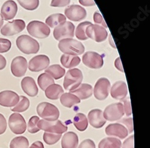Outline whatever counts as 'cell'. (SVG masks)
I'll list each match as a JSON object with an SVG mask.
<instances>
[{
	"label": "cell",
	"instance_id": "cell-49",
	"mask_svg": "<svg viewBox=\"0 0 150 148\" xmlns=\"http://www.w3.org/2000/svg\"><path fill=\"white\" fill-rule=\"evenodd\" d=\"M6 65L7 61L6 58L0 54V70H3L6 68Z\"/></svg>",
	"mask_w": 150,
	"mask_h": 148
},
{
	"label": "cell",
	"instance_id": "cell-16",
	"mask_svg": "<svg viewBox=\"0 0 150 148\" xmlns=\"http://www.w3.org/2000/svg\"><path fill=\"white\" fill-rule=\"evenodd\" d=\"M50 63L49 58L45 55H39L29 61L28 68L31 72H37L46 69Z\"/></svg>",
	"mask_w": 150,
	"mask_h": 148
},
{
	"label": "cell",
	"instance_id": "cell-1",
	"mask_svg": "<svg viewBox=\"0 0 150 148\" xmlns=\"http://www.w3.org/2000/svg\"><path fill=\"white\" fill-rule=\"evenodd\" d=\"M16 43L18 48L25 54H37L40 49L39 42L26 34L19 36Z\"/></svg>",
	"mask_w": 150,
	"mask_h": 148
},
{
	"label": "cell",
	"instance_id": "cell-4",
	"mask_svg": "<svg viewBox=\"0 0 150 148\" xmlns=\"http://www.w3.org/2000/svg\"><path fill=\"white\" fill-rule=\"evenodd\" d=\"M37 112L40 117L45 120L55 121L59 116L58 108L49 102H41L37 107Z\"/></svg>",
	"mask_w": 150,
	"mask_h": 148
},
{
	"label": "cell",
	"instance_id": "cell-46",
	"mask_svg": "<svg viewBox=\"0 0 150 148\" xmlns=\"http://www.w3.org/2000/svg\"><path fill=\"white\" fill-rule=\"evenodd\" d=\"M78 148H96V145L93 140L86 139L81 143Z\"/></svg>",
	"mask_w": 150,
	"mask_h": 148
},
{
	"label": "cell",
	"instance_id": "cell-14",
	"mask_svg": "<svg viewBox=\"0 0 150 148\" xmlns=\"http://www.w3.org/2000/svg\"><path fill=\"white\" fill-rule=\"evenodd\" d=\"M28 68L26 58L22 56H18L13 59L11 63V72L16 77H22L25 75Z\"/></svg>",
	"mask_w": 150,
	"mask_h": 148
},
{
	"label": "cell",
	"instance_id": "cell-36",
	"mask_svg": "<svg viewBox=\"0 0 150 148\" xmlns=\"http://www.w3.org/2000/svg\"><path fill=\"white\" fill-rule=\"evenodd\" d=\"M17 1L21 7L30 11L37 9L39 6V0H17Z\"/></svg>",
	"mask_w": 150,
	"mask_h": 148
},
{
	"label": "cell",
	"instance_id": "cell-27",
	"mask_svg": "<svg viewBox=\"0 0 150 148\" xmlns=\"http://www.w3.org/2000/svg\"><path fill=\"white\" fill-rule=\"evenodd\" d=\"M60 102L67 108H71L74 105L79 104L81 100L71 93H66L60 96Z\"/></svg>",
	"mask_w": 150,
	"mask_h": 148
},
{
	"label": "cell",
	"instance_id": "cell-32",
	"mask_svg": "<svg viewBox=\"0 0 150 148\" xmlns=\"http://www.w3.org/2000/svg\"><path fill=\"white\" fill-rule=\"evenodd\" d=\"M30 107V101L28 99L24 96H19V101L18 103L13 108H11L10 110L11 112L22 113L27 111Z\"/></svg>",
	"mask_w": 150,
	"mask_h": 148
},
{
	"label": "cell",
	"instance_id": "cell-47",
	"mask_svg": "<svg viewBox=\"0 0 150 148\" xmlns=\"http://www.w3.org/2000/svg\"><path fill=\"white\" fill-rule=\"evenodd\" d=\"M79 2L81 5L86 7H91L96 5L93 0H79Z\"/></svg>",
	"mask_w": 150,
	"mask_h": 148
},
{
	"label": "cell",
	"instance_id": "cell-38",
	"mask_svg": "<svg viewBox=\"0 0 150 148\" xmlns=\"http://www.w3.org/2000/svg\"><path fill=\"white\" fill-rule=\"evenodd\" d=\"M39 119V117L36 116H34L30 119L28 123V131L29 132L35 134L40 130L37 126V123H38Z\"/></svg>",
	"mask_w": 150,
	"mask_h": 148
},
{
	"label": "cell",
	"instance_id": "cell-45",
	"mask_svg": "<svg viewBox=\"0 0 150 148\" xmlns=\"http://www.w3.org/2000/svg\"><path fill=\"white\" fill-rule=\"evenodd\" d=\"M122 148H134V135H131L130 137L124 142Z\"/></svg>",
	"mask_w": 150,
	"mask_h": 148
},
{
	"label": "cell",
	"instance_id": "cell-50",
	"mask_svg": "<svg viewBox=\"0 0 150 148\" xmlns=\"http://www.w3.org/2000/svg\"><path fill=\"white\" fill-rule=\"evenodd\" d=\"M29 148H44V146L41 142L37 141L33 143Z\"/></svg>",
	"mask_w": 150,
	"mask_h": 148
},
{
	"label": "cell",
	"instance_id": "cell-33",
	"mask_svg": "<svg viewBox=\"0 0 150 148\" xmlns=\"http://www.w3.org/2000/svg\"><path fill=\"white\" fill-rule=\"evenodd\" d=\"M37 83L42 90H45L50 85L54 84V80L52 77L46 73L40 74L37 79Z\"/></svg>",
	"mask_w": 150,
	"mask_h": 148
},
{
	"label": "cell",
	"instance_id": "cell-48",
	"mask_svg": "<svg viewBox=\"0 0 150 148\" xmlns=\"http://www.w3.org/2000/svg\"><path fill=\"white\" fill-rule=\"evenodd\" d=\"M115 68L120 71L124 72V69L122 68V65L121 64V59L120 57H118L115 61Z\"/></svg>",
	"mask_w": 150,
	"mask_h": 148
},
{
	"label": "cell",
	"instance_id": "cell-35",
	"mask_svg": "<svg viewBox=\"0 0 150 148\" xmlns=\"http://www.w3.org/2000/svg\"><path fill=\"white\" fill-rule=\"evenodd\" d=\"M29 141L23 136L16 137L12 139L10 143V148H28Z\"/></svg>",
	"mask_w": 150,
	"mask_h": 148
},
{
	"label": "cell",
	"instance_id": "cell-2",
	"mask_svg": "<svg viewBox=\"0 0 150 148\" xmlns=\"http://www.w3.org/2000/svg\"><path fill=\"white\" fill-rule=\"evenodd\" d=\"M58 48L65 54L77 56L85 52V47L80 41L70 38L61 40L58 43Z\"/></svg>",
	"mask_w": 150,
	"mask_h": 148
},
{
	"label": "cell",
	"instance_id": "cell-5",
	"mask_svg": "<svg viewBox=\"0 0 150 148\" xmlns=\"http://www.w3.org/2000/svg\"><path fill=\"white\" fill-rule=\"evenodd\" d=\"M27 29L31 36L38 39H45L51 33V30L47 25L39 21L30 22L28 24Z\"/></svg>",
	"mask_w": 150,
	"mask_h": 148
},
{
	"label": "cell",
	"instance_id": "cell-30",
	"mask_svg": "<svg viewBox=\"0 0 150 148\" xmlns=\"http://www.w3.org/2000/svg\"><path fill=\"white\" fill-rule=\"evenodd\" d=\"M66 21V17L61 14H55L50 15L46 19V23L51 28H55L61 23Z\"/></svg>",
	"mask_w": 150,
	"mask_h": 148
},
{
	"label": "cell",
	"instance_id": "cell-40",
	"mask_svg": "<svg viewBox=\"0 0 150 148\" xmlns=\"http://www.w3.org/2000/svg\"><path fill=\"white\" fill-rule=\"evenodd\" d=\"M70 0H52L51 6L54 7H62L68 6Z\"/></svg>",
	"mask_w": 150,
	"mask_h": 148
},
{
	"label": "cell",
	"instance_id": "cell-28",
	"mask_svg": "<svg viewBox=\"0 0 150 148\" xmlns=\"http://www.w3.org/2000/svg\"><path fill=\"white\" fill-rule=\"evenodd\" d=\"M45 73L55 80H59L64 75L66 70L59 65H53L45 70Z\"/></svg>",
	"mask_w": 150,
	"mask_h": 148
},
{
	"label": "cell",
	"instance_id": "cell-34",
	"mask_svg": "<svg viewBox=\"0 0 150 148\" xmlns=\"http://www.w3.org/2000/svg\"><path fill=\"white\" fill-rule=\"evenodd\" d=\"M91 24V22L85 21L80 23L76 29V37L81 41H86L88 39V37L86 35V28L88 26Z\"/></svg>",
	"mask_w": 150,
	"mask_h": 148
},
{
	"label": "cell",
	"instance_id": "cell-17",
	"mask_svg": "<svg viewBox=\"0 0 150 148\" xmlns=\"http://www.w3.org/2000/svg\"><path fill=\"white\" fill-rule=\"evenodd\" d=\"M19 101V96L11 90L0 92V105L4 107H15Z\"/></svg>",
	"mask_w": 150,
	"mask_h": 148
},
{
	"label": "cell",
	"instance_id": "cell-6",
	"mask_svg": "<svg viewBox=\"0 0 150 148\" xmlns=\"http://www.w3.org/2000/svg\"><path fill=\"white\" fill-rule=\"evenodd\" d=\"M37 126L40 130H43L47 132L62 134L66 132L68 130L67 127L65 126L60 120L47 121L44 119L39 120Z\"/></svg>",
	"mask_w": 150,
	"mask_h": 148
},
{
	"label": "cell",
	"instance_id": "cell-15",
	"mask_svg": "<svg viewBox=\"0 0 150 148\" xmlns=\"http://www.w3.org/2000/svg\"><path fill=\"white\" fill-rule=\"evenodd\" d=\"M65 15L70 21L78 22L83 20L86 16L85 9L79 5H71L65 9Z\"/></svg>",
	"mask_w": 150,
	"mask_h": 148
},
{
	"label": "cell",
	"instance_id": "cell-39",
	"mask_svg": "<svg viewBox=\"0 0 150 148\" xmlns=\"http://www.w3.org/2000/svg\"><path fill=\"white\" fill-rule=\"evenodd\" d=\"M11 47V43L8 39L0 38V53H7Z\"/></svg>",
	"mask_w": 150,
	"mask_h": 148
},
{
	"label": "cell",
	"instance_id": "cell-20",
	"mask_svg": "<svg viewBox=\"0 0 150 148\" xmlns=\"http://www.w3.org/2000/svg\"><path fill=\"white\" fill-rule=\"evenodd\" d=\"M128 93L126 83L118 81L115 83L110 89L111 96L117 100H124Z\"/></svg>",
	"mask_w": 150,
	"mask_h": 148
},
{
	"label": "cell",
	"instance_id": "cell-23",
	"mask_svg": "<svg viewBox=\"0 0 150 148\" xmlns=\"http://www.w3.org/2000/svg\"><path fill=\"white\" fill-rule=\"evenodd\" d=\"M79 139L76 134L74 132L66 133L61 140L62 148H77Z\"/></svg>",
	"mask_w": 150,
	"mask_h": 148
},
{
	"label": "cell",
	"instance_id": "cell-12",
	"mask_svg": "<svg viewBox=\"0 0 150 148\" xmlns=\"http://www.w3.org/2000/svg\"><path fill=\"white\" fill-rule=\"evenodd\" d=\"M83 64L90 69H97L103 65V58L101 55L94 51H88L82 57Z\"/></svg>",
	"mask_w": 150,
	"mask_h": 148
},
{
	"label": "cell",
	"instance_id": "cell-13",
	"mask_svg": "<svg viewBox=\"0 0 150 148\" xmlns=\"http://www.w3.org/2000/svg\"><path fill=\"white\" fill-rule=\"evenodd\" d=\"M110 83L106 78H101L98 80L94 89V97L99 101L105 100L108 96Z\"/></svg>",
	"mask_w": 150,
	"mask_h": 148
},
{
	"label": "cell",
	"instance_id": "cell-26",
	"mask_svg": "<svg viewBox=\"0 0 150 148\" xmlns=\"http://www.w3.org/2000/svg\"><path fill=\"white\" fill-rule=\"evenodd\" d=\"M60 61L64 67L70 69L78 66L81 62V58L76 56L64 54L61 56Z\"/></svg>",
	"mask_w": 150,
	"mask_h": 148
},
{
	"label": "cell",
	"instance_id": "cell-11",
	"mask_svg": "<svg viewBox=\"0 0 150 148\" xmlns=\"http://www.w3.org/2000/svg\"><path fill=\"white\" fill-rule=\"evenodd\" d=\"M25 22L22 19H15L6 23L1 30L4 36H12L22 32L25 28Z\"/></svg>",
	"mask_w": 150,
	"mask_h": 148
},
{
	"label": "cell",
	"instance_id": "cell-21",
	"mask_svg": "<svg viewBox=\"0 0 150 148\" xmlns=\"http://www.w3.org/2000/svg\"><path fill=\"white\" fill-rule=\"evenodd\" d=\"M105 132L108 135L116 136L122 139L126 138L129 133L127 128L118 123H111L106 128Z\"/></svg>",
	"mask_w": 150,
	"mask_h": 148
},
{
	"label": "cell",
	"instance_id": "cell-29",
	"mask_svg": "<svg viewBox=\"0 0 150 148\" xmlns=\"http://www.w3.org/2000/svg\"><path fill=\"white\" fill-rule=\"evenodd\" d=\"M73 124L79 131H84L88 127V120L83 113H79L73 119Z\"/></svg>",
	"mask_w": 150,
	"mask_h": 148
},
{
	"label": "cell",
	"instance_id": "cell-43",
	"mask_svg": "<svg viewBox=\"0 0 150 148\" xmlns=\"http://www.w3.org/2000/svg\"><path fill=\"white\" fill-rule=\"evenodd\" d=\"M120 122L122 123L123 124L126 126L127 128V131L129 133H132L133 131V120L132 118H124L119 121Z\"/></svg>",
	"mask_w": 150,
	"mask_h": 148
},
{
	"label": "cell",
	"instance_id": "cell-51",
	"mask_svg": "<svg viewBox=\"0 0 150 148\" xmlns=\"http://www.w3.org/2000/svg\"><path fill=\"white\" fill-rule=\"evenodd\" d=\"M3 23H4V19L1 16V15L0 14V28L2 27V26H3Z\"/></svg>",
	"mask_w": 150,
	"mask_h": 148
},
{
	"label": "cell",
	"instance_id": "cell-19",
	"mask_svg": "<svg viewBox=\"0 0 150 148\" xmlns=\"http://www.w3.org/2000/svg\"><path fill=\"white\" fill-rule=\"evenodd\" d=\"M88 118L90 125L95 128L103 127L106 122L103 116V112L99 109L91 110L88 115Z\"/></svg>",
	"mask_w": 150,
	"mask_h": 148
},
{
	"label": "cell",
	"instance_id": "cell-22",
	"mask_svg": "<svg viewBox=\"0 0 150 148\" xmlns=\"http://www.w3.org/2000/svg\"><path fill=\"white\" fill-rule=\"evenodd\" d=\"M21 88L24 93L31 97L37 96L39 92L34 80L31 77H26L22 80Z\"/></svg>",
	"mask_w": 150,
	"mask_h": 148
},
{
	"label": "cell",
	"instance_id": "cell-3",
	"mask_svg": "<svg viewBox=\"0 0 150 148\" xmlns=\"http://www.w3.org/2000/svg\"><path fill=\"white\" fill-rule=\"evenodd\" d=\"M83 80L82 71L78 68L70 69L67 71L64 80V88L70 92L77 89Z\"/></svg>",
	"mask_w": 150,
	"mask_h": 148
},
{
	"label": "cell",
	"instance_id": "cell-44",
	"mask_svg": "<svg viewBox=\"0 0 150 148\" xmlns=\"http://www.w3.org/2000/svg\"><path fill=\"white\" fill-rule=\"evenodd\" d=\"M7 129V121L2 114L0 113V135L4 134Z\"/></svg>",
	"mask_w": 150,
	"mask_h": 148
},
{
	"label": "cell",
	"instance_id": "cell-7",
	"mask_svg": "<svg viewBox=\"0 0 150 148\" xmlns=\"http://www.w3.org/2000/svg\"><path fill=\"white\" fill-rule=\"evenodd\" d=\"M74 26L69 21H65L56 27L54 30V38L57 41L74 37Z\"/></svg>",
	"mask_w": 150,
	"mask_h": 148
},
{
	"label": "cell",
	"instance_id": "cell-37",
	"mask_svg": "<svg viewBox=\"0 0 150 148\" xmlns=\"http://www.w3.org/2000/svg\"><path fill=\"white\" fill-rule=\"evenodd\" d=\"M60 134H55L45 132L43 134V140L49 145H53L58 142L61 137Z\"/></svg>",
	"mask_w": 150,
	"mask_h": 148
},
{
	"label": "cell",
	"instance_id": "cell-41",
	"mask_svg": "<svg viewBox=\"0 0 150 148\" xmlns=\"http://www.w3.org/2000/svg\"><path fill=\"white\" fill-rule=\"evenodd\" d=\"M93 19H94V21L95 23L100 24L101 26H102V27H103L104 28L108 27L107 25H106V22H105L102 15L100 13H98V11H96L94 14Z\"/></svg>",
	"mask_w": 150,
	"mask_h": 148
},
{
	"label": "cell",
	"instance_id": "cell-18",
	"mask_svg": "<svg viewBox=\"0 0 150 148\" xmlns=\"http://www.w3.org/2000/svg\"><path fill=\"white\" fill-rule=\"evenodd\" d=\"M18 6L13 0H8L2 6L1 15L5 21L13 19L17 14Z\"/></svg>",
	"mask_w": 150,
	"mask_h": 148
},
{
	"label": "cell",
	"instance_id": "cell-31",
	"mask_svg": "<svg viewBox=\"0 0 150 148\" xmlns=\"http://www.w3.org/2000/svg\"><path fill=\"white\" fill-rule=\"evenodd\" d=\"M121 141L114 137L103 139L98 144V148H121Z\"/></svg>",
	"mask_w": 150,
	"mask_h": 148
},
{
	"label": "cell",
	"instance_id": "cell-24",
	"mask_svg": "<svg viewBox=\"0 0 150 148\" xmlns=\"http://www.w3.org/2000/svg\"><path fill=\"white\" fill-rule=\"evenodd\" d=\"M93 87L88 84H81L79 87L75 90L70 92L76 95L80 100H86L90 97L93 95Z\"/></svg>",
	"mask_w": 150,
	"mask_h": 148
},
{
	"label": "cell",
	"instance_id": "cell-42",
	"mask_svg": "<svg viewBox=\"0 0 150 148\" xmlns=\"http://www.w3.org/2000/svg\"><path fill=\"white\" fill-rule=\"evenodd\" d=\"M124 102L123 108L124 112L126 113L127 116H129L132 115V107H131V103L129 98H127L126 100H122Z\"/></svg>",
	"mask_w": 150,
	"mask_h": 148
},
{
	"label": "cell",
	"instance_id": "cell-25",
	"mask_svg": "<svg viewBox=\"0 0 150 148\" xmlns=\"http://www.w3.org/2000/svg\"><path fill=\"white\" fill-rule=\"evenodd\" d=\"M46 96L51 100H57L64 93V90L61 86L57 84L50 85L45 90Z\"/></svg>",
	"mask_w": 150,
	"mask_h": 148
},
{
	"label": "cell",
	"instance_id": "cell-8",
	"mask_svg": "<svg viewBox=\"0 0 150 148\" xmlns=\"http://www.w3.org/2000/svg\"><path fill=\"white\" fill-rule=\"evenodd\" d=\"M8 126L11 132L15 134H22L27 129L25 120L19 113H13L10 116Z\"/></svg>",
	"mask_w": 150,
	"mask_h": 148
},
{
	"label": "cell",
	"instance_id": "cell-10",
	"mask_svg": "<svg viewBox=\"0 0 150 148\" xmlns=\"http://www.w3.org/2000/svg\"><path fill=\"white\" fill-rule=\"evenodd\" d=\"M124 114L122 104L117 102L106 107L104 111L103 116L106 120L113 122L120 119L124 116Z\"/></svg>",
	"mask_w": 150,
	"mask_h": 148
},
{
	"label": "cell",
	"instance_id": "cell-9",
	"mask_svg": "<svg viewBox=\"0 0 150 148\" xmlns=\"http://www.w3.org/2000/svg\"><path fill=\"white\" fill-rule=\"evenodd\" d=\"M108 31L102 26L96 24H90L86 28V35L97 42L105 41L108 37Z\"/></svg>",
	"mask_w": 150,
	"mask_h": 148
}]
</instances>
